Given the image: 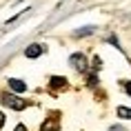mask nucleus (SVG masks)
<instances>
[{"label":"nucleus","instance_id":"obj_9","mask_svg":"<svg viewBox=\"0 0 131 131\" xmlns=\"http://www.w3.org/2000/svg\"><path fill=\"white\" fill-rule=\"evenodd\" d=\"M87 82H89V87H96V84H98V76H96V73H91Z\"/></svg>","mask_w":131,"mask_h":131},{"label":"nucleus","instance_id":"obj_6","mask_svg":"<svg viewBox=\"0 0 131 131\" xmlns=\"http://www.w3.org/2000/svg\"><path fill=\"white\" fill-rule=\"evenodd\" d=\"M58 129H60L58 120H45V124L40 127V131H58Z\"/></svg>","mask_w":131,"mask_h":131},{"label":"nucleus","instance_id":"obj_11","mask_svg":"<svg viewBox=\"0 0 131 131\" xmlns=\"http://www.w3.org/2000/svg\"><path fill=\"white\" fill-rule=\"evenodd\" d=\"M122 84H124V91H127V93L131 96V82H122Z\"/></svg>","mask_w":131,"mask_h":131},{"label":"nucleus","instance_id":"obj_14","mask_svg":"<svg viewBox=\"0 0 131 131\" xmlns=\"http://www.w3.org/2000/svg\"><path fill=\"white\" fill-rule=\"evenodd\" d=\"M109 131H122V127H111Z\"/></svg>","mask_w":131,"mask_h":131},{"label":"nucleus","instance_id":"obj_10","mask_svg":"<svg viewBox=\"0 0 131 131\" xmlns=\"http://www.w3.org/2000/svg\"><path fill=\"white\" fill-rule=\"evenodd\" d=\"M100 64H102V60H100V58L96 56V58H93V71H98V69H100Z\"/></svg>","mask_w":131,"mask_h":131},{"label":"nucleus","instance_id":"obj_7","mask_svg":"<svg viewBox=\"0 0 131 131\" xmlns=\"http://www.w3.org/2000/svg\"><path fill=\"white\" fill-rule=\"evenodd\" d=\"M118 118H131V109H127V107H118Z\"/></svg>","mask_w":131,"mask_h":131},{"label":"nucleus","instance_id":"obj_1","mask_svg":"<svg viewBox=\"0 0 131 131\" xmlns=\"http://www.w3.org/2000/svg\"><path fill=\"white\" fill-rule=\"evenodd\" d=\"M2 104H7V107H11V109H16V111H22L25 107H27V102L22 100V98H18V96H11V93H2Z\"/></svg>","mask_w":131,"mask_h":131},{"label":"nucleus","instance_id":"obj_13","mask_svg":"<svg viewBox=\"0 0 131 131\" xmlns=\"http://www.w3.org/2000/svg\"><path fill=\"white\" fill-rule=\"evenodd\" d=\"M14 131H27V127H25V124H18V127H16Z\"/></svg>","mask_w":131,"mask_h":131},{"label":"nucleus","instance_id":"obj_3","mask_svg":"<svg viewBox=\"0 0 131 131\" xmlns=\"http://www.w3.org/2000/svg\"><path fill=\"white\" fill-rule=\"evenodd\" d=\"M9 89L16 91V93H22V91H27V84H25V80H18V78H9Z\"/></svg>","mask_w":131,"mask_h":131},{"label":"nucleus","instance_id":"obj_5","mask_svg":"<svg viewBox=\"0 0 131 131\" xmlns=\"http://www.w3.org/2000/svg\"><path fill=\"white\" fill-rule=\"evenodd\" d=\"M49 84H51V89H64V87H67V78L53 76L51 80H49Z\"/></svg>","mask_w":131,"mask_h":131},{"label":"nucleus","instance_id":"obj_12","mask_svg":"<svg viewBox=\"0 0 131 131\" xmlns=\"http://www.w3.org/2000/svg\"><path fill=\"white\" fill-rule=\"evenodd\" d=\"M5 120H7V118H5V113H0V129L5 127Z\"/></svg>","mask_w":131,"mask_h":131},{"label":"nucleus","instance_id":"obj_4","mask_svg":"<svg viewBox=\"0 0 131 131\" xmlns=\"http://www.w3.org/2000/svg\"><path fill=\"white\" fill-rule=\"evenodd\" d=\"M45 53V47L42 45H29L27 49H25V56L27 58H38V56Z\"/></svg>","mask_w":131,"mask_h":131},{"label":"nucleus","instance_id":"obj_8","mask_svg":"<svg viewBox=\"0 0 131 131\" xmlns=\"http://www.w3.org/2000/svg\"><path fill=\"white\" fill-rule=\"evenodd\" d=\"M96 31V27H82V29H78V36H89Z\"/></svg>","mask_w":131,"mask_h":131},{"label":"nucleus","instance_id":"obj_2","mask_svg":"<svg viewBox=\"0 0 131 131\" xmlns=\"http://www.w3.org/2000/svg\"><path fill=\"white\" fill-rule=\"evenodd\" d=\"M69 64L73 69H78V71H87V58H84L82 53H73L69 58Z\"/></svg>","mask_w":131,"mask_h":131}]
</instances>
